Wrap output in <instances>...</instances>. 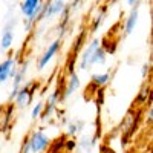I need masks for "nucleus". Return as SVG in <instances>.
Wrapping results in <instances>:
<instances>
[{
  "label": "nucleus",
  "mask_w": 153,
  "mask_h": 153,
  "mask_svg": "<svg viewBox=\"0 0 153 153\" xmlns=\"http://www.w3.org/2000/svg\"><path fill=\"white\" fill-rule=\"evenodd\" d=\"M29 153H43L49 144H51V138L45 132V129H35L29 136Z\"/></svg>",
  "instance_id": "obj_1"
},
{
  "label": "nucleus",
  "mask_w": 153,
  "mask_h": 153,
  "mask_svg": "<svg viewBox=\"0 0 153 153\" xmlns=\"http://www.w3.org/2000/svg\"><path fill=\"white\" fill-rule=\"evenodd\" d=\"M42 8H43V0H22L20 2V12L31 23L38 22Z\"/></svg>",
  "instance_id": "obj_2"
},
{
  "label": "nucleus",
  "mask_w": 153,
  "mask_h": 153,
  "mask_svg": "<svg viewBox=\"0 0 153 153\" xmlns=\"http://www.w3.org/2000/svg\"><path fill=\"white\" fill-rule=\"evenodd\" d=\"M66 0H48V2H43V8H42V12H40V20H49L52 17H57L60 16L63 9L66 8Z\"/></svg>",
  "instance_id": "obj_3"
},
{
  "label": "nucleus",
  "mask_w": 153,
  "mask_h": 153,
  "mask_svg": "<svg viewBox=\"0 0 153 153\" xmlns=\"http://www.w3.org/2000/svg\"><path fill=\"white\" fill-rule=\"evenodd\" d=\"M38 86H37V83H29V84H23L20 89H19V92L16 94V97H14V104H16V107H19V109H25L26 107L31 101H32V97H34V94H35V89H37Z\"/></svg>",
  "instance_id": "obj_4"
},
{
  "label": "nucleus",
  "mask_w": 153,
  "mask_h": 153,
  "mask_svg": "<svg viewBox=\"0 0 153 153\" xmlns=\"http://www.w3.org/2000/svg\"><path fill=\"white\" fill-rule=\"evenodd\" d=\"M101 46V40L100 38H92L91 42L87 43V46L83 49V52L80 55V60H78V69L80 71H89L94 65H92V55L95 52V49Z\"/></svg>",
  "instance_id": "obj_5"
},
{
  "label": "nucleus",
  "mask_w": 153,
  "mask_h": 153,
  "mask_svg": "<svg viewBox=\"0 0 153 153\" xmlns=\"http://www.w3.org/2000/svg\"><path fill=\"white\" fill-rule=\"evenodd\" d=\"M61 38H55L54 42H51L49 43V46L46 48V51L45 52L38 57V60H37V69L38 71H43L51 61L54 60V57L58 54V51L61 49Z\"/></svg>",
  "instance_id": "obj_6"
},
{
  "label": "nucleus",
  "mask_w": 153,
  "mask_h": 153,
  "mask_svg": "<svg viewBox=\"0 0 153 153\" xmlns=\"http://www.w3.org/2000/svg\"><path fill=\"white\" fill-rule=\"evenodd\" d=\"M17 72V60L14 57H6L3 61H0V84L12 80Z\"/></svg>",
  "instance_id": "obj_7"
},
{
  "label": "nucleus",
  "mask_w": 153,
  "mask_h": 153,
  "mask_svg": "<svg viewBox=\"0 0 153 153\" xmlns=\"http://www.w3.org/2000/svg\"><path fill=\"white\" fill-rule=\"evenodd\" d=\"M81 87V80H80V76L76 72H72L69 74V80H68V84L65 87V91H63V94H60V100H58V103H61V101H65L66 98L72 97L78 89Z\"/></svg>",
  "instance_id": "obj_8"
},
{
  "label": "nucleus",
  "mask_w": 153,
  "mask_h": 153,
  "mask_svg": "<svg viewBox=\"0 0 153 153\" xmlns=\"http://www.w3.org/2000/svg\"><path fill=\"white\" fill-rule=\"evenodd\" d=\"M60 94H61L60 89H55V91L49 95L48 101L43 104V112H42L40 120H48V118H51V117L55 113V110H57V103H58V100H60Z\"/></svg>",
  "instance_id": "obj_9"
},
{
  "label": "nucleus",
  "mask_w": 153,
  "mask_h": 153,
  "mask_svg": "<svg viewBox=\"0 0 153 153\" xmlns=\"http://www.w3.org/2000/svg\"><path fill=\"white\" fill-rule=\"evenodd\" d=\"M26 72H28V63H25V65H22L20 68H17V72H16V75H14V78H12V89H11V94H9V98H8L9 101L14 100L16 94L19 92V89L23 86Z\"/></svg>",
  "instance_id": "obj_10"
},
{
  "label": "nucleus",
  "mask_w": 153,
  "mask_h": 153,
  "mask_svg": "<svg viewBox=\"0 0 153 153\" xmlns=\"http://www.w3.org/2000/svg\"><path fill=\"white\" fill-rule=\"evenodd\" d=\"M138 20H139V8L138 6H133L132 11L129 12V16L126 17L124 20V35H130L135 28H136V25H138Z\"/></svg>",
  "instance_id": "obj_11"
},
{
  "label": "nucleus",
  "mask_w": 153,
  "mask_h": 153,
  "mask_svg": "<svg viewBox=\"0 0 153 153\" xmlns=\"http://www.w3.org/2000/svg\"><path fill=\"white\" fill-rule=\"evenodd\" d=\"M112 80V75L109 72H103V74H94L91 76V84L95 89H103L104 86H107Z\"/></svg>",
  "instance_id": "obj_12"
},
{
  "label": "nucleus",
  "mask_w": 153,
  "mask_h": 153,
  "mask_svg": "<svg viewBox=\"0 0 153 153\" xmlns=\"http://www.w3.org/2000/svg\"><path fill=\"white\" fill-rule=\"evenodd\" d=\"M14 31L12 29H5L3 28V32H2V37H0V49L2 51H8L12 48V45H14Z\"/></svg>",
  "instance_id": "obj_13"
},
{
  "label": "nucleus",
  "mask_w": 153,
  "mask_h": 153,
  "mask_svg": "<svg viewBox=\"0 0 153 153\" xmlns=\"http://www.w3.org/2000/svg\"><path fill=\"white\" fill-rule=\"evenodd\" d=\"M95 144H97V138L95 136H83L80 141H76V147H80V150H83V152H91L94 147H95Z\"/></svg>",
  "instance_id": "obj_14"
},
{
  "label": "nucleus",
  "mask_w": 153,
  "mask_h": 153,
  "mask_svg": "<svg viewBox=\"0 0 153 153\" xmlns=\"http://www.w3.org/2000/svg\"><path fill=\"white\" fill-rule=\"evenodd\" d=\"M107 61V54H106V51L101 48V46H98L97 49H95V52H94V55H92V65L95 66V65H104V63Z\"/></svg>",
  "instance_id": "obj_15"
},
{
  "label": "nucleus",
  "mask_w": 153,
  "mask_h": 153,
  "mask_svg": "<svg viewBox=\"0 0 153 153\" xmlns=\"http://www.w3.org/2000/svg\"><path fill=\"white\" fill-rule=\"evenodd\" d=\"M83 127H84V123H83V121H72V123H69L68 127H66V129H68V130H66V135L71 136V138H75L76 135L83 130Z\"/></svg>",
  "instance_id": "obj_16"
},
{
  "label": "nucleus",
  "mask_w": 153,
  "mask_h": 153,
  "mask_svg": "<svg viewBox=\"0 0 153 153\" xmlns=\"http://www.w3.org/2000/svg\"><path fill=\"white\" fill-rule=\"evenodd\" d=\"M65 141H66V136L63 135L57 139V141L49 144V153H61V150L65 149Z\"/></svg>",
  "instance_id": "obj_17"
},
{
  "label": "nucleus",
  "mask_w": 153,
  "mask_h": 153,
  "mask_svg": "<svg viewBox=\"0 0 153 153\" xmlns=\"http://www.w3.org/2000/svg\"><path fill=\"white\" fill-rule=\"evenodd\" d=\"M147 100H152L150 98V87H144L143 91L138 94V97L135 98V103L136 104H146Z\"/></svg>",
  "instance_id": "obj_18"
},
{
  "label": "nucleus",
  "mask_w": 153,
  "mask_h": 153,
  "mask_svg": "<svg viewBox=\"0 0 153 153\" xmlns=\"http://www.w3.org/2000/svg\"><path fill=\"white\" fill-rule=\"evenodd\" d=\"M104 17H106V11L103 9V11H101L100 14L92 20V25H91V31H92V32H97V31H98V28H100L101 25H103V22H104Z\"/></svg>",
  "instance_id": "obj_19"
},
{
  "label": "nucleus",
  "mask_w": 153,
  "mask_h": 153,
  "mask_svg": "<svg viewBox=\"0 0 153 153\" xmlns=\"http://www.w3.org/2000/svg\"><path fill=\"white\" fill-rule=\"evenodd\" d=\"M43 101H38V103L32 107V110H31V120L32 121H35V120H40V117H42V112H43Z\"/></svg>",
  "instance_id": "obj_20"
},
{
  "label": "nucleus",
  "mask_w": 153,
  "mask_h": 153,
  "mask_svg": "<svg viewBox=\"0 0 153 153\" xmlns=\"http://www.w3.org/2000/svg\"><path fill=\"white\" fill-rule=\"evenodd\" d=\"M84 42H86V32H81L78 37L75 38V48H74V49H75V52H76V51H78L81 46H83V43H84Z\"/></svg>",
  "instance_id": "obj_21"
},
{
  "label": "nucleus",
  "mask_w": 153,
  "mask_h": 153,
  "mask_svg": "<svg viewBox=\"0 0 153 153\" xmlns=\"http://www.w3.org/2000/svg\"><path fill=\"white\" fill-rule=\"evenodd\" d=\"M65 149L68 152H74L76 149V141H75V138H69L65 141Z\"/></svg>",
  "instance_id": "obj_22"
},
{
  "label": "nucleus",
  "mask_w": 153,
  "mask_h": 153,
  "mask_svg": "<svg viewBox=\"0 0 153 153\" xmlns=\"http://www.w3.org/2000/svg\"><path fill=\"white\" fill-rule=\"evenodd\" d=\"M22 153H29V139L28 138L25 139V143L22 146Z\"/></svg>",
  "instance_id": "obj_23"
},
{
  "label": "nucleus",
  "mask_w": 153,
  "mask_h": 153,
  "mask_svg": "<svg viewBox=\"0 0 153 153\" xmlns=\"http://www.w3.org/2000/svg\"><path fill=\"white\" fill-rule=\"evenodd\" d=\"M23 25H25V29H26V31H29L34 26V23H31L28 19H23Z\"/></svg>",
  "instance_id": "obj_24"
},
{
  "label": "nucleus",
  "mask_w": 153,
  "mask_h": 153,
  "mask_svg": "<svg viewBox=\"0 0 153 153\" xmlns=\"http://www.w3.org/2000/svg\"><path fill=\"white\" fill-rule=\"evenodd\" d=\"M100 150H101V153H115L112 149H109L106 146H100Z\"/></svg>",
  "instance_id": "obj_25"
},
{
  "label": "nucleus",
  "mask_w": 153,
  "mask_h": 153,
  "mask_svg": "<svg viewBox=\"0 0 153 153\" xmlns=\"http://www.w3.org/2000/svg\"><path fill=\"white\" fill-rule=\"evenodd\" d=\"M149 72H150V65H144L143 66V76H146Z\"/></svg>",
  "instance_id": "obj_26"
},
{
  "label": "nucleus",
  "mask_w": 153,
  "mask_h": 153,
  "mask_svg": "<svg viewBox=\"0 0 153 153\" xmlns=\"http://www.w3.org/2000/svg\"><path fill=\"white\" fill-rule=\"evenodd\" d=\"M138 2H139V0H127L129 6H138Z\"/></svg>",
  "instance_id": "obj_27"
}]
</instances>
